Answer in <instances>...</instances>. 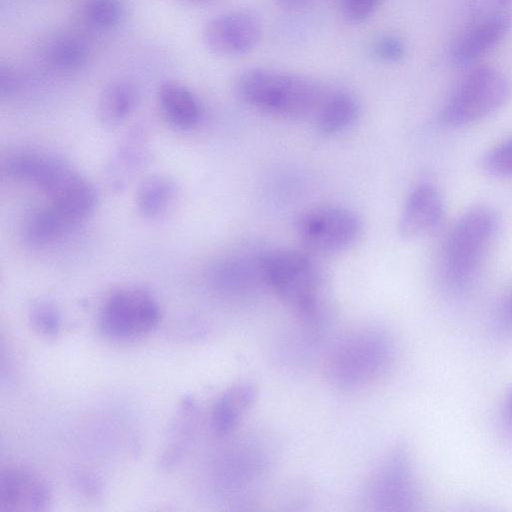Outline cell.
Instances as JSON below:
<instances>
[{"label": "cell", "instance_id": "cell-19", "mask_svg": "<svg viewBox=\"0 0 512 512\" xmlns=\"http://www.w3.org/2000/svg\"><path fill=\"white\" fill-rule=\"evenodd\" d=\"M75 226L62 215L53 205L34 210L25 220L23 236L33 246L47 245Z\"/></svg>", "mask_w": 512, "mask_h": 512}, {"label": "cell", "instance_id": "cell-9", "mask_svg": "<svg viewBox=\"0 0 512 512\" xmlns=\"http://www.w3.org/2000/svg\"><path fill=\"white\" fill-rule=\"evenodd\" d=\"M260 35L257 15L248 10H235L210 19L203 28L202 39L214 54L238 56L252 50Z\"/></svg>", "mask_w": 512, "mask_h": 512}, {"label": "cell", "instance_id": "cell-31", "mask_svg": "<svg viewBox=\"0 0 512 512\" xmlns=\"http://www.w3.org/2000/svg\"><path fill=\"white\" fill-rule=\"evenodd\" d=\"M504 320L506 321L507 325L512 327V292L510 293L509 297L507 298L505 304H504Z\"/></svg>", "mask_w": 512, "mask_h": 512}, {"label": "cell", "instance_id": "cell-11", "mask_svg": "<svg viewBox=\"0 0 512 512\" xmlns=\"http://www.w3.org/2000/svg\"><path fill=\"white\" fill-rule=\"evenodd\" d=\"M4 169L10 178L34 184L49 198L78 175L61 159L36 151L13 153L7 158Z\"/></svg>", "mask_w": 512, "mask_h": 512}, {"label": "cell", "instance_id": "cell-27", "mask_svg": "<svg viewBox=\"0 0 512 512\" xmlns=\"http://www.w3.org/2000/svg\"><path fill=\"white\" fill-rule=\"evenodd\" d=\"M381 0H341L344 18L354 24L365 22L378 8Z\"/></svg>", "mask_w": 512, "mask_h": 512}, {"label": "cell", "instance_id": "cell-18", "mask_svg": "<svg viewBox=\"0 0 512 512\" xmlns=\"http://www.w3.org/2000/svg\"><path fill=\"white\" fill-rule=\"evenodd\" d=\"M359 103L346 92L336 93L322 102L316 112L318 130L324 135H334L345 131L357 120Z\"/></svg>", "mask_w": 512, "mask_h": 512}, {"label": "cell", "instance_id": "cell-6", "mask_svg": "<svg viewBox=\"0 0 512 512\" xmlns=\"http://www.w3.org/2000/svg\"><path fill=\"white\" fill-rule=\"evenodd\" d=\"M366 497L376 510L416 509L420 503V490L407 446H395L380 461L368 480Z\"/></svg>", "mask_w": 512, "mask_h": 512}, {"label": "cell", "instance_id": "cell-33", "mask_svg": "<svg viewBox=\"0 0 512 512\" xmlns=\"http://www.w3.org/2000/svg\"><path fill=\"white\" fill-rule=\"evenodd\" d=\"M192 1H206V0H192Z\"/></svg>", "mask_w": 512, "mask_h": 512}, {"label": "cell", "instance_id": "cell-21", "mask_svg": "<svg viewBox=\"0 0 512 512\" xmlns=\"http://www.w3.org/2000/svg\"><path fill=\"white\" fill-rule=\"evenodd\" d=\"M89 50L80 39L64 36L51 43L47 58L51 66L61 72H74L81 69L88 60Z\"/></svg>", "mask_w": 512, "mask_h": 512}, {"label": "cell", "instance_id": "cell-7", "mask_svg": "<svg viewBox=\"0 0 512 512\" xmlns=\"http://www.w3.org/2000/svg\"><path fill=\"white\" fill-rule=\"evenodd\" d=\"M161 309L147 291L130 288L112 293L99 314V329L115 341H132L151 333L160 323Z\"/></svg>", "mask_w": 512, "mask_h": 512}, {"label": "cell", "instance_id": "cell-1", "mask_svg": "<svg viewBox=\"0 0 512 512\" xmlns=\"http://www.w3.org/2000/svg\"><path fill=\"white\" fill-rule=\"evenodd\" d=\"M395 342L384 328L365 325L342 337L329 354L326 374L336 387L353 390L369 385L391 368Z\"/></svg>", "mask_w": 512, "mask_h": 512}, {"label": "cell", "instance_id": "cell-14", "mask_svg": "<svg viewBox=\"0 0 512 512\" xmlns=\"http://www.w3.org/2000/svg\"><path fill=\"white\" fill-rule=\"evenodd\" d=\"M157 100L162 115L174 127L189 129L201 118L202 107L198 98L180 83L164 82L159 87Z\"/></svg>", "mask_w": 512, "mask_h": 512}, {"label": "cell", "instance_id": "cell-4", "mask_svg": "<svg viewBox=\"0 0 512 512\" xmlns=\"http://www.w3.org/2000/svg\"><path fill=\"white\" fill-rule=\"evenodd\" d=\"M500 229V217L490 206H475L453 227L445 248V273L457 288L477 276Z\"/></svg>", "mask_w": 512, "mask_h": 512}, {"label": "cell", "instance_id": "cell-30", "mask_svg": "<svg viewBox=\"0 0 512 512\" xmlns=\"http://www.w3.org/2000/svg\"><path fill=\"white\" fill-rule=\"evenodd\" d=\"M502 421L505 428L512 433V389L505 397L502 407Z\"/></svg>", "mask_w": 512, "mask_h": 512}, {"label": "cell", "instance_id": "cell-5", "mask_svg": "<svg viewBox=\"0 0 512 512\" xmlns=\"http://www.w3.org/2000/svg\"><path fill=\"white\" fill-rule=\"evenodd\" d=\"M509 94V81L500 70L491 66L476 67L450 95L441 111V119L453 127L471 124L499 109Z\"/></svg>", "mask_w": 512, "mask_h": 512}, {"label": "cell", "instance_id": "cell-13", "mask_svg": "<svg viewBox=\"0 0 512 512\" xmlns=\"http://www.w3.org/2000/svg\"><path fill=\"white\" fill-rule=\"evenodd\" d=\"M444 216L439 190L431 183H420L408 195L399 217L398 231L405 239L425 236L438 228Z\"/></svg>", "mask_w": 512, "mask_h": 512}, {"label": "cell", "instance_id": "cell-16", "mask_svg": "<svg viewBox=\"0 0 512 512\" xmlns=\"http://www.w3.org/2000/svg\"><path fill=\"white\" fill-rule=\"evenodd\" d=\"M139 101L136 86L125 80L107 84L97 101V117L107 128H114L125 122L134 112Z\"/></svg>", "mask_w": 512, "mask_h": 512}, {"label": "cell", "instance_id": "cell-25", "mask_svg": "<svg viewBox=\"0 0 512 512\" xmlns=\"http://www.w3.org/2000/svg\"><path fill=\"white\" fill-rule=\"evenodd\" d=\"M464 20L485 16H511L512 0H460Z\"/></svg>", "mask_w": 512, "mask_h": 512}, {"label": "cell", "instance_id": "cell-15", "mask_svg": "<svg viewBox=\"0 0 512 512\" xmlns=\"http://www.w3.org/2000/svg\"><path fill=\"white\" fill-rule=\"evenodd\" d=\"M256 396L257 390L250 382L236 383L224 391L216 400L211 412L213 431L220 436L234 431L254 403Z\"/></svg>", "mask_w": 512, "mask_h": 512}, {"label": "cell", "instance_id": "cell-29", "mask_svg": "<svg viewBox=\"0 0 512 512\" xmlns=\"http://www.w3.org/2000/svg\"><path fill=\"white\" fill-rule=\"evenodd\" d=\"M19 79L16 71L9 65L0 67V89L3 95H10L16 91Z\"/></svg>", "mask_w": 512, "mask_h": 512}, {"label": "cell", "instance_id": "cell-26", "mask_svg": "<svg viewBox=\"0 0 512 512\" xmlns=\"http://www.w3.org/2000/svg\"><path fill=\"white\" fill-rule=\"evenodd\" d=\"M486 170L499 177L512 176V136L493 148L484 159Z\"/></svg>", "mask_w": 512, "mask_h": 512}, {"label": "cell", "instance_id": "cell-8", "mask_svg": "<svg viewBox=\"0 0 512 512\" xmlns=\"http://www.w3.org/2000/svg\"><path fill=\"white\" fill-rule=\"evenodd\" d=\"M297 231L311 251L334 254L353 246L362 232L361 218L353 210L338 205H318L301 214Z\"/></svg>", "mask_w": 512, "mask_h": 512}, {"label": "cell", "instance_id": "cell-2", "mask_svg": "<svg viewBox=\"0 0 512 512\" xmlns=\"http://www.w3.org/2000/svg\"><path fill=\"white\" fill-rule=\"evenodd\" d=\"M235 87L239 97L251 107L290 119L316 114L324 101L322 89L313 80L263 67L241 72Z\"/></svg>", "mask_w": 512, "mask_h": 512}, {"label": "cell", "instance_id": "cell-10", "mask_svg": "<svg viewBox=\"0 0 512 512\" xmlns=\"http://www.w3.org/2000/svg\"><path fill=\"white\" fill-rule=\"evenodd\" d=\"M51 489L41 474L31 468L9 465L0 471V511H45L51 504Z\"/></svg>", "mask_w": 512, "mask_h": 512}, {"label": "cell", "instance_id": "cell-28", "mask_svg": "<svg viewBox=\"0 0 512 512\" xmlns=\"http://www.w3.org/2000/svg\"><path fill=\"white\" fill-rule=\"evenodd\" d=\"M374 55L386 62H398L405 55V46L394 35H382L373 44Z\"/></svg>", "mask_w": 512, "mask_h": 512}, {"label": "cell", "instance_id": "cell-12", "mask_svg": "<svg viewBox=\"0 0 512 512\" xmlns=\"http://www.w3.org/2000/svg\"><path fill=\"white\" fill-rule=\"evenodd\" d=\"M511 16H486L465 20L451 48L453 59L468 64L494 49L506 36Z\"/></svg>", "mask_w": 512, "mask_h": 512}, {"label": "cell", "instance_id": "cell-17", "mask_svg": "<svg viewBox=\"0 0 512 512\" xmlns=\"http://www.w3.org/2000/svg\"><path fill=\"white\" fill-rule=\"evenodd\" d=\"M212 284L221 293L241 294L263 281L259 259L254 264L230 258L221 261L212 271Z\"/></svg>", "mask_w": 512, "mask_h": 512}, {"label": "cell", "instance_id": "cell-3", "mask_svg": "<svg viewBox=\"0 0 512 512\" xmlns=\"http://www.w3.org/2000/svg\"><path fill=\"white\" fill-rule=\"evenodd\" d=\"M259 264L264 283L305 320L315 321L320 316L323 275L310 256L280 249L261 256Z\"/></svg>", "mask_w": 512, "mask_h": 512}, {"label": "cell", "instance_id": "cell-32", "mask_svg": "<svg viewBox=\"0 0 512 512\" xmlns=\"http://www.w3.org/2000/svg\"><path fill=\"white\" fill-rule=\"evenodd\" d=\"M280 5L287 8H299L306 5L310 0H276Z\"/></svg>", "mask_w": 512, "mask_h": 512}, {"label": "cell", "instance_id": "cell-24", "mask_svg": "<svg viewBox=\"0 0 512 512\" xmlns=\"http://www.w3.org/2000/svg\"><path fill=\"white\" fill-rule=\"evenodd\" d=\"M29 319L32 328L40 335L54 337L61 329V316L57 308L46 301L34 304Z\"/></svg>", "mask_w": 512, "mask_h": 512}, {"label": "cell", "instance_id": "cell-20", "mask_svg": "<svg viewBox=\"0 0 512 512\" xmlns=\"http://www.w3.org/2000/svg\"><path fill=\"white\" fill-rule=\"evenodd\" d=\"M174 182L164 175L147 177L139 185L136 194L138 211L146 218H156L163 214L175 196Z\"/></svg>", "mask_w": 512, "mask_h": 512}, {"label": "cell", "instance_id": "cell-23", "mask_svg": "<svg viewBox=\"0 0 512 512\" xmlns=\"http://www.w3.org/2000/svg\"><path fill=\"white\" fill-rule=\"evenodd\" d=\"M130 133L124 142L119 146L116 153L115 164L116 171H123V177L126 173H131L141 164L145 155L144 138L139 132Z\"/></svg>", "mask_w": 512, "mask_h": 512}, {"label": "cell", "instance_id": "cell-22", "mask_svg": "<svg viewBox=\"0 0 512 512\" xmlns=\"http://www.w3.org/2000/svg\"><path fill=\"white\" fill-rule=\"evenodd\" d=\"M82 14L90 27L109 31L122 22L125 4L123 0H85Z\"/></svg>", "mask_w": 512, "mask_h": 512}]
</instances>
